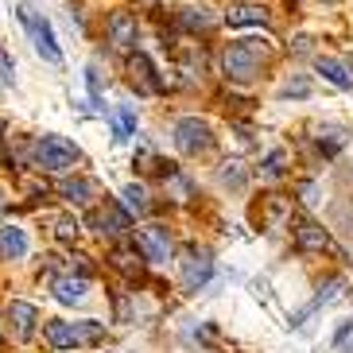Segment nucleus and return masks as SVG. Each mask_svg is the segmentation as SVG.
<instances>
[{"instance_id": "obj_1", "label": "nucleus", "mask_w": 353, "mask_h": 353, "mask_svg": "<svg viewBox=\"0 0 353 353\" xmlns=\"http://www.w3.org/2000/svg\"><path fill=\"white\" fill-rule=\"evenodd\" d=\"M47 342L54 350H74V345H97L105 342V322H94V319H82V322H63V319H51L43 326Z\"/></svg>"}, {"instance_id": "obj_2", "label": "nucleus", "mask_w": 353, "mask_h": 353, "mask_svg": "<svg viewBox=\"0 0 353 353\" xmlns=\"http://www.w3.org/2000/svg\"><path fill=\"white\" fill-rule=\"evenodd\" d=\"M268 47L260 39H237L225 47V74L233 82H252L260 74V63H264Z\"/></svg>"}, {"instance_id": "obj_3", "label": "nucleus", "mask_w": 353, "mask_h": 353, "mask_svg": "<svg viewBox=\"0 0 353 353\" xmlns=\"http://www.w3.org/2000/svg\"><path fill=\"white\" fill-rule=\"evenodd\" d=\"M78 159H82V152L66 136L47 132L43 140H35V167H43V171H70Z\"/></svg>"}, {"instance_id": "obj_4", "label": "nucleus", "mask_w": 353, "mask_h": 353, "mask_svg": "<svg viewBox=\"0 0 353 353\" xmlns=\"http://www.w3.org/2000/svg\"><path fill=\"white\" fill-rule=\"evenodd\" d=\"M16 16H20V23L28 28L35 51H39L47 63H63V51H59V43H54V28H51V23L43 20L35 8H28V4H20V8H16Z\"/></svg>"}, {"instance_id": "obj_5", "label": "nucleus", "mask_w": 353, "mask_h": 353, "mask_svg": "<svg viewBox=\"0 0 353 353\" xmlns=\"http://www.w3.org/2000/svg\"><path fill=\"white\" fill-rule=\"evenodd\" d=\"M210 276H214V256H210V249L187 245V252H183V260H179V280H183V288L187 291L206 288Z\"/></svg>"}, {"instance_id": "obj_6", "label": "nucleus", "mask_w": 353, "mask_h": 353, "mask_svg": "<svg viewBox=\"0 0 353 353\" xmlns=\"http://www.w3.org/2000/svg\"><path fill=\"white\" fill-rule=\"evenodd\" d=\"M175 148L183 156H198V152H210L214 148V132H210L206 121H198V117H183L175 125Z\"/></svg>"}, {"instance_id": "obj_7", "label": "nucleus", "mask_w": 353, "mask_h": 353, "mask_svg": "<svg viewBox=\"0 0 353 353\" xmlns=\"http://www.w3.org/2000/svg\"><path fill=\"white\" fill-rule=\"evenodd\" d=\"M90 229H97L101 237H125L128 229H132V218H128L125 206H117V202H105V206L90 210Z\"/></svg>"}, {"instance_id": "obj_8", "label": "nucleus", "mask_w": 353, "mask_h": 353, "mask_svg": "<svg viewBox=\"0 0 353 353\" xmlns=\"http://www.w3.org/2000/svg\"><path fill=\"white\" fill-rule=\"evenodd\" d=\"M136 252L144 260H152V264H163V260H171V237H167L163 225H148L136 233Z\"/></svg>"}, {"instance_id": "obj_9", "label": "nucleus", "mask_w": 353, "mask_h": 353, "mask_svg": "<svg viewBox=\"0 0 353 353\" xmlns=\"http://www.w3.org/2000/svg\"><path fill=\"white\" fill-rule=\"evenodd\" d=\"M128 78H132L136 94H159V90H163L159 78H156V66H152V59H148L144 51H136L132 59H128Z\"/></svg>"}, {"instance_id": "obj_10", "label": "nucleus", "mask_w": 353, "mask_h": 353, "mask_svg": "<svg viewBox=\"0 0 353 353\" xmlns=\"http://www.w3.org/2000/svg\"><path fill=\"white\" fill-rule=\"evenodd\" d=\"M109 39H113V47H121V51H132L136 39H140V28H136L132 12H113V16H109Z\"/></svg>"}, {"instance_id": "obj_11", "label": "nucleus", "mask_w": 353, "mask_h": 353, "mask_svg": "<svg viewBox=\"0 0 353 353\" xmlns=\"http://www.w3.org/2000/svg\"><path fill=\"white\" fill-rule=\"evenodd\" d=\"M8 322H12V330H16V338L20 342H28L35 334V322H39V311H35L32 303H23V299H16L8 307Z\"/></svg>"}, {"instance_id": "obj_12", "label": "nucleus", "mask_w": 353, "mask_h": 353, "mask_svg": "<svg viewBox=\"0 0 353 353\" xmlns=\"http://www.w3.org/2000/svg\"><path fill=\"white\" fill-rule=\"evenodd\" d=\"M225 23L229 28H268V12L260 4H233L225 12Z\"/></svg>"}, {"instance_id": "obj_13", "label": "nucleus", "mask_w": 353, "mask_h": 353, "mask_svg": "<svg viewBox=\"0 0 353 353\" xmlns=\"http://www.w3.org/2000/svg\"><path fill=\"white\" fill-rule=\"evenodd\" d=\"M295 245H299L303 252H322V249H330V237H326V229L314 225V221H299V225H295Z\"/></svg>"}, {"instance_id": "obj_14", "label": "nucleus", "mask_w": 353, "mask_h": 353, "mask_svg": "<svg viewBox=\"0 0 353 353\" xmlns=\"http://www.w3.org/2000/svg\"><path fill=\"white\" fill-rule=\"evenodd\" d=\"M314 70H319L326 82H334L338 90H353V74L345 70L338 59H330V54H319V59H314Z\"/></svg>"}, {"instance_id": "obj_15", "label": "nucleus", "mask_w": 353, "mask_h": 353, "mask_svg": "<svg viewBox=\"0 0 353 353\" xmlns=\"http://www.w3.org/2000/svg\"><path fill=\"white\" fill-rule=\"evenodd\" d=\"M0 252L8 260H23L28 256V233L20 225H4L0 229Z\"/></svg>"}, {"instance_id": "obj_16", "label": "nucleus", "mask_w": 353, "mask_h": 353, "mask_svg": "<svg viewBox=\"0 0 353 353\" xmlns=\"http://www.w3.org/2000/svg\"><path fill=\"white\" fill-rule=\"evenodd\" d=\"M85 291H90V283L85 280H74V276H63V280H54V299L63 303V307H74V303L85 299Z\"/></svg>"}, {"instance_id": "obj_17", "label": "nucleus", "mask_w": 353, "mask_h": 353, "mask_svg": "<svg viewBox=\"0 0 353 353\" xmlns=\"http://www.w3.org/2000/svg\"><path fill=\"white\" fill-rule=\"evenodd\" d=\"M59 194L70 198L74 206H85V202L97 194V187L90 183V179H63V183H59Z\"/></svg>"}, {"instance_id": "obj_18", "label": "nucleus", "mask_w": 353, "mask_h": 353, "mask_svg": "<svg viewBox=\"0 0 353 353\" xmlns=\"http://www.w3.org/2000/svg\"><path fill=\"white\" fill-rule=\"evenodd\" d=\"M179 28H187V32H206L214 28V16L206 8H183L179 12Z\"/></svg>"}, {"instance_id": "obj_19", "label": "nucleus", "mask_w": 353, "mask_h": 353, "mask_svg": "<svg viewBox=\"0 0 353 353\" xmlns=\"http://www.w3.org/2000/svg\"><path fill=\"white\" fill-rule=\"evenodd\" d=\"M121 198H125V210H128V218H140V214H148V190L140 187V183H128L125 190H121Z\"/></svg>"}, {"instance_id": "obj_20", "label": "nucleus", "mask_w": 353, "mask_h": 353, "mask_svg": "<svg viewBox=\"0 0 353 353\" xmlns=\"http://www.w3.org/2000/svg\"><path fill=\"white\" fill-rule=\"evenodd\" d=\"M338 288H342V280H330V283H326V288H322V291H319V295H314V299H311V303H307V307H303V311H299V314H295V322H291V326H299V322H303V319H307V314H311V311H319L322 303H330V299H334V295H338Z\"/></svg>"}, {"instance_id": "obj_21", "label": "nucleus", "mask_w": 353, "mask_h": 353, "mask_svg": "<svg viewBox=\"0 0 353 353\" xmlns=\"http://www.w3.org/2000/svg\"><path fill=\"white\" fill-rule=\"evenodd\" d=\"M136 128V113H132V105H121V113H117V140H125V136H132Z\"/></svg>"}, {"instance_id": "obj_22", "label": "nucleus", "mask_w": 353, "mask_h": 353, "mask_svg": "<svg viewBox=\"0 0 353 353\" xmlns=\"http://www.w3.org/2000/svg\"><path fill=\"white\" fill-rule=\"evenodd\" d=\"M319 144H322V152H326V156H334V152L345 144V128H326V132L319 136Z\"/></svg>"}, {"instance_id": "obj_23", "label": "nucleus", "mask_w": 353, "mask_h": 353, "mask_svg": "<svg viewBox=\"0 0 353 353\" xmlns=\"http://www.w3.org/2000/svg\"><path fill=\"white\" fill-rule=\"evenodd\" d=\"M221 183L233 187V190L245 187V171H241V163H225V167H221Z\"/></svg>"}, {"instance_id": "obj_24", "label": "nucleus", "mask_w": 353, "mask_h": 353, "mask_svg": "<svg viewBox=\"0 0 353 353\" xmlns=\"http://www.w3.org/2000/svg\"><path fill=\"white\" fill-rule=\"evenodd\" d=\"M283 167H288V152H272V156L264 159V175H268V179H280Z\"/></svg>"}, {"instance_id": "obj_25", "label": "nucleus", "mask_w": 353, "mask_h": 353, "mask_svg": "<svg viewBox=\"0 0 353 353\" xmlns=\"http://www.w3.org/2000/svg\"><path fill=\"white\" fill-rule=\"evenodd\" d=\"M16 82V63H12V54L0 47V85H12Z\"/></svg>"}, {"instance_id": "obj_26", "label": "nucleus", "mask_w": 353, "mask_h": 353, "mask_svg": "<svg viewBox=\"0 0 353 353\" xmlns=\"http://www.w3.org/2000/svg\"><path fill=\"white\" fill-rule=\"evenodd\" d=\"M85 85H90V97L101 101V70H97V63L85 66Z\"/></svg>"}, {"instance_id": "obj_27", "label": "nucleus", "mask_w": 353, "mask_h": 353, "mask_svg": "<svg viewBox=\"0 0 353 353\" xmlns=\"http://www.w3.org/2000/svg\"><path fill=\"white\" fill-rule=\"evenodd\" d=\"M307 94H311V82H307V78H291L280 90V97H307Z\"/></svg>"}, {"instance_id": "obj_28", "label": "nucleus", "mask_w": 353, "mask_h": 353, "mask_svg": "<svg viewBox=\"0 0 353 353\" xmlns=\"http://www.w3.org/2000/svg\"><path fill=\"white\" fill-rule=\"evenodd\" d=\"M59 237H63V241H74V237H78V221L63 218V221H59Z\"/></svg>"}, {"instance_id": "obj_29", "label": "nucleus", "mask_w": 353, "mask_h": 353, "mask_svg": "<svg viewBox=\"0 0 353 353\" xmlns=\"http://www.w3.org/2000/svg\"><path fill=\"white\" fill-rule=\"evenodd\" d=\"M322 187H319V183H303V202H311V206H314V202H322Z\"/></svg>"}, {"instance_id": "obj_30", "label": "nucleus", "mask_w": 353, "mask_h": 353, "mask_svg": "<svg viewBox=\"0 0 353 353\" xmlns=\"http://www.w3.org/2000/svg\"><path fill=\"white\" fill-rule=\"evenodd\" d=\"M322 4H338V0H322Z\"/></svg>"}, {"instance_id": "obj_31", "label": "nucleus", "mask_w": 353, "mask_h": 353, "mask_svg": "<svg viewBox=\"0 0 353 353\" xmlns=\"http://www.w3.org/2000/svg\"><path fill=\"white\" fill-rule=\"evenodd\" d=\"M0 132H4V121H0Z\"/></svg>"}]
</instances>
